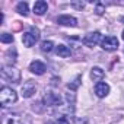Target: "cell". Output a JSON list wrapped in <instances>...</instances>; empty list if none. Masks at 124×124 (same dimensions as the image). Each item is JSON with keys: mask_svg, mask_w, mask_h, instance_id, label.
<instances>
[{"mask_svg": "<svg viewBox=\"0 0 124 124\" xmlns=\"http://www.w3.org/2000/svg\"><path fill=\"white\" fill-rule=\"evenodd\" d=\"M0 41H2L3 44H10V42H13V35L8 34V32H3L2 35H0Z\"/></svg>", "mask_w": 124, "mask_h": 124, "instance_id": "obj_17", "label": "cell"}, {"mask_svg": "<svg viewBox=\"0 0 124 124\" xmlns=\"http://www.w3.org/2000/svg\"><path fill=\"white\" fill-rule=\"evenodd\" d=\"M105 78V72L101 69V67H92L91 69V79L96 83L102 82V79Z\"/></svg>", "mask_w": 124, "mask_h": 124, "instance_id": "obj_12", "label": "cell"}, {"mask_svg": "<svg viewBox=\"0 0 124 124\" xmlns=\"http://www.w3.org/2000/svg\"><path fill=\"white\" fill-rule=\"evenodd\" d=\"M108 93H109V85L108 83H105V82L95 83V95L98 98H105Z\"/></svg>", "mask_w": 124, "mask_h": 124, "instance_id": "obj_10", "label": "cell"}, {"mask_svg": "<svg viewBox=\"0 0 124 124\" xmlns=\"http://www.w3.org/2000/svg\"><path fill=\"white\" fill-rule=\"evenodd\" d=\"M57 23L63 25V26H76L78 21L73 16H70V15H61V16L57 18Z\"/></svg>", "mask_w": 124, "mask_h": 124, "instance_id": "obj_11", "label": "cell"}, {"mask_svg": "<svg viewBox=\"0 0 124 124\" xmlns=\"http://www.w3.org/2000/svg\"><path fill=\"white\" fill-rule=\"evenodd\" d=\"M118 45H120V42H118L117 37H112V35H108V37L102 38V41H101V47L105 51H115L118 48Z\"/></svg>", "mask_w": 124, "mask_h": 124, "instance_id": "obj_5", "label": "cell"}, {"mask_svg": "<svg viewBox=\"0 0 124 124\" xmlns=\"http://www.w3.org/2000/svg\"><path fill=\"white\" fill-rule=\"evenodd\" d=\"M121 22H123V23H124V16H123V18H121Z\"/></svg>", "mask_w": 124, "mask_h": 124, "instance_id": "obj_21", "label": "cell"}, {"mask_svg": "<svg viewBox=\"0 0 124 124\" xmlns=\"http://www.w3.org/2000/svg\"><path fill=\"white\" fill-rule=\"evenodd\" d=\"M38 38H39V31L37 29V28H31L28 32H25L23 35H22V42H23V45L25 47H32V45H35V42L38 41Z\"/></svg>", "mask_w": 124, "mask_h": 124, "instance_id": "obj_4", "label": "cell"}, {"mask_svg": "<svg viewBox=\"0 0 124 124\" xmlns=\"http://www.w3.org/2000/svg\"><path fill=\"white\" fill-rule=\"evenodd\" d=\"M83 44L86 45V47H95L96 44H99L101 41H102V35H101V32H98V31H95V32H89V34H86L85 37H83Z\"/></svg>", "mask_w": 124, "mask_h": 124, "instance_id": "obj_7", "label": "cell"}, {"mask_svg": "<svg viewBox=\"0 0 124 124\" xmlns=\"http://www.w3.org/2000/svg\"><path fill=\"white\" fill-rule=\"evenodd\" d=\"M2 76H3V79L9 80V82H12V83H19V82H21V72H19L16 67H13L12 64L3 66V69H2Z\"/></svg>", "mask_w": 124, "mask_h": 124, "instance_id": "obj_3", "label": "cell"}, {"mask_svg": "<svg viewBox=\"0 0 124 124\" xmlns=\"http://www.w3.org/2000/svg\"><path fill=\"white\" fill-rule=\"evenodd\" d=\"M16 101H18V93L12 88L3 86L2 91H0V104H2V107H9Z\"/></svg>", "mask_w": 124, "mask_h": 124, "instance_id": "obj_2", "label": "cell"}, {"mask_svg": "<svg viewBox=\"0 0 124 124\" xmlns=\"http://www.w3.org/2000/svg\"><path fill=\"white\" fill-rule=\"evenodd\" d=\"M79 83H80V76H78V78L73 80V83H69V89H73V91H75V89L79 86Z\"/></svg>", "mask_w": 124, "mask_h": 124, "instance_id": "obj_18", "label": "cell"}, {"mask_svg": "<svg viewBox=\"0 0 124 124\" xmlns=\"http://www.w3.org/2000/svg\"><path fill=\"white\" fill-rule=\"evenodd\" d=\"M29 70H31L32 73L41 76V75L45 73L47 67H45V64L42 63V61H39V60H34V61H31V64H29Z\"/></svg>", "mask_w": 124, "mask_h": 124, "instance_id": "obj_9", "label": "cell"}, {"mask_svg": "<svg viewBox=\"0 0 124 124\" xmlns=\"http://www.w3.org/2000/svg\"><path fill=\"white\" fill-rule=\"evenodd\" d=\"M44 104L45 105H50V107H60L61 104H63V98H61L60 93L47 92L45 96H44Z\"/></svg>", "mask_w": 124, "mask_h": 124, "instance_id": "obj_6", "label": "cell"}, {"mask_svg": "<svg viewBox=\"0 0 124 124\" xmlns=\"http://www.w3.org/2000/svg\"><path fill=\"white\" fill-rule=\"evenodd\" d=\"M47 9H48V5H47V2H44V0H38V2H35V5H34V13L38 15V16L44 15L47 12Z\"/></svg>", "mask_w": 124, "mask_h": 124, "instance_id": "obj_13", "label": "cell"}, {"mask_svg": "<svg viewBox=\"0 0 124 124\" xmlns=\"http://www.w3.org/2000/svg\"><path fill=\"white\" fill-rule=\"evenodd\" d=\"M57 124H70V123H69V118H67V117L61 115V117H58V120H57Z\"/></svg>", "mask_w": 124, "mask_h": 124, "instance_id": "obj_19", "label": "cell"}, {"mask_svg": "<svg viewBox=\"0 0 124 124\" xmlns=\"http://www.w3.org/2000/svg\"><path fill=\"white\" fill-rule=\"evenodd\" d=\"M121 35H123V39H124V31H123V34H121Z\"/></svg>", "mask_w": 124, "mask_h": 124, "instance_id": "obj_22", "label": "cell"}, {"mask_svg": "<svg viewBox=\"0 0 124 124\" xmlns=\"http://www.w3.org/2000/svg\"><path fill=\"white\" fill-rule=\"evenodd\" d=\"M21 92H22V96H23V98H31V96L37 92V85H35L34 82L28 80V82H25V83L22 85Z\"/></svg>", "mask_w": 124, "mask_h": 124, "instance_id": "obj_8", "label": "cell"}, {"mask_svg": "<svg viewBox=\"0 0 124 124\" xmlns=\"http://www.w3.org/2000/svg\"><path fill=\"white\" fill-rule=\"evenodd\" d=\"M16 12H18L19 15L26 16L28 12H29V6H28V3H26V2H19V3L16 5Z\"/></svg>", "mask_w": 124, "mask_h": 124, "instance_id": "obj_15", "label": "cell"}, {"mask_svg": "<svg viewBox=\"0 0 124 124\" xmlns=\"http://www.w3.org/2000/svg\"><path fill=\"white\" fill-rule=\"evenodd\" d=\"M53 50H55L53 41L48 39V41H42V42H41V51H42V53H51Z\"/></svg>", "mask_w": 124, "mask_h": 124, "instance_id": "obj_16", "label": "cell"}, {"mask_svg": "<svg viewBox=\"0 0 124 124\" xmlns=\"http://www.w3.org/2000/svg\"><path fill=\"white\" fill-rule=\"evenodd\" d=\"M55 54L60 55V57H63V58H66V57H70L72 51H70V48L66 47L64 44H58V45L55 47Z\"/></svg>", "mask_w": 124, "mask_h": 124, "instance_id": "obj_14", "label": "cell"}, {"mask_svg": "<svg viewBox=\"0 0 124 124\" xmlns=\"http://www.w3.org/2000/svg\"><path fill=\"white\" fill-rule=\"evenodd\" d=\"M2 124H32V118L28 114H6L3 115Z\"/></svg>", "mask_w": 124, "mask_h": 124, "instance_id": "obj_1", "label": "cell"}, {"mask_svg": "<svg viewBox=\"0 0 124 124\" xmlns=\"http://www.w3.org/2000/svg\"><path fill=\"white\" fill-rule=\"evenodd\" d=\"M72 6H75V8H78V9H83L85 8V3L82 2V3H78V2H72Z\"/></svg>", "mask_w": 124, "mask_h": 124, "instance_id": "obj_20", "label": "cell"}]
</instances>
